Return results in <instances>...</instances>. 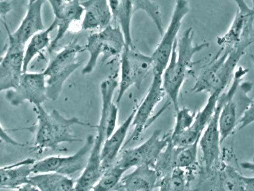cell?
Here are the masks:
<instances>
[{"label":"cell","instance_id":"29","mask_svg":"<svg viewBox=\"0 0 254 191\" xmlns=\"http://www.w3.org/2000/svg\"><path fill=\"white\" fill-rule=\"evenodd\" d=\"M131 2L134 12L138 10L144 12L153 21L161 36L165 30L159 5L152 0H131Z\"/></svg>","mask_w":254,"mask_h":191},{"label":"cell","instance_id":"17","mask_svg":"<svg viewBox=\"0 0 254 191\" xmlns=\"http://www.w3.org/2000/svg\"><path fill=\"white\" fill-rule=\"evenodd\" d=\"M230 151L228 149L222 151L219 161L206 173L211 178L210 190L245 191V176L229 163V158L233 155Z\"/></svg>","mask_w":254,"mask_h":191},{"label":"cell","instance_id":"1","mask_svg":"<svg viewBox=\"0 0 254 191\" xmlns=\"http://www.w3.org/2000/svg\"><path fill=\"white\" fill-rule=\"evenodd\" d=\"M254 42V37L243 39L234 45L220 47L201 69L192 87L195 93H222L232 79L238 62Z\"/></svg>","mask_w":254,"mask_h":191},{"label":"cell","instance_id":"26","mask_svg":"<svg viewBox=\"0 0 254 191\" xmlns=\"http://www.w3.org/2000/svg\"><path fill=\"white\" fill-rule=\"evenodd\" d=\"M112 12L113 19L121 28L126 45L133 47L131 25L133 11L131 0H108Z\"/></svg>","mask_w":254,"mask_h":191},{"label":"cell","instance_id":"42","mask_svg":"<svg viewBox=\"0 0 254 191\" xmlns=\"http://www.w3.org/2000/svg\"><path fill=\"white\" fill-rule=\"evenodd\" d=\"M252 8L254 9V0H252Z\"/></svg>","mask_w":254,"mask_h":191},{"label":"cell","instance_id":"16","mask_svg":"<svg viewBox=\"0 0 254 191\" xmlns=\"http://www.w3.org/2000/svg\"><path fill=\"white\" fill-rule=\"evenodd\" d=\"M237 10L230 27L223 35L217 37L220 47L234 45L243 39L254 36V10L245 0H233Z\"/></svg>","mask_w":254,"mask_h":191},{"label":"cell","instance_id":"36","mask_svg":"<svg viewBox=\"0 0 254 191\" xmlns=\"http://www.w3.org/2000/svg\"><path fill=\"white\" fill-rule=\"evenodd\" d=\"M12 9L11 3L8 0H0V15L1 18L5 19L7 15Z\"/></svg>","mask_w":254,"mask_h":191},{"label":"cell","instance_id":"34","mask_svg":"<svg viewBox=\"0 0 254 191\" xmlns=\"http://www.w3.org/2000/svg\"><path fill=\"white\" fill-rule=\"evenodd\" d=\"M253 122H254V98H253L249 108L241 119L238 125V130H242Z\"/></svg>","mask_w":254,"mask_h":191},{"label":"cell","instance_id":"23","mask_svg":"<svg viewBox=\"0 0 254 191\" xmlns=\"http://www.w3.org/2000/svg\"><path fill=\"white\" fill-rule=\"evenodd\" d=\"M36 160L28 158L9 164L0 169V188L19 190L29 183L32 174V166Z\"/></svg>","mask_w":254,"mask_h":191},{"label":"cell","instance_id":"24","mask_svg":"<svg viewBox=\"0 0 254 191\" xmlns=\"http://www.w3.org/2000/svg\"><path fill=\"white\" fill-rule=\"evenodd\" d=\"M83 14V7L79 0H72L66 2L61 15L57 18H54L57 20V31L48 48L50 53L55 50L71 25L82 20Z\"/></svg>","mask_w":254,"mask_h":191},{"label":"cell","instance_id":"32","mask_svg":"<svg viewBox=\"0 0 254 191\" xmlns=\"http://www.w3.org/2000/svg\"><path fill=\"white\" fill-rule=\"evenodd\" d=\"M176 118L174 126L170 138H174L182 133L191 125L196 113L192 112L186 107L179 108L176 111Z\"/></svg>","mask_w":254,"mask_h":191},{"label":"cell","instance_id":"10","mask_svg":"<svg viewBox=\"0 0 254 191\" xmlns=\"http://www.w3.org/2000/svg\"><path fill=\"white\" fill-rule=\"evenodd\" d=\"M94 137L88 135L84 144L75 153L68 156H50L36 161L32 174L57 172L69 176L85 168L90 156Z\"/></svg>","mask_w":254,"mask_h":191},{"label":"cell","instance_id":"8","mask_svg":"<svg viewBox=\"0 0 254 191\" xmlns=\"http://www.w3.org/2000/svg\"><path fill=\"white\" fill-rule=\"evenodd\" d=\"M190 11L188 0H176L168 25L161 36L159 43L151 55L153 62V72L163 75L177 40V37L183 20Z\"/></svg>","mask_w":254,"mask_h":191},{"label":"cell","instance_id":"18","mask_svg":"<svg viewBox=\"0 0 254 191\" xmlns=\"http://www.w3.org/2000/svg\"><path fill=\"white\" fill-rule=\"evenodd\" d=\"M221 94L216 92L209 95L204 106L196 113L190 127L180 135L170 138L171 142L175 147H185L199 139L214 113L219 96Z\"/></svg>","mask_w":254,"mask_h":191},{"label":"cell","instance_id":"40","mask_svg":"<svg viewBox=\"0 0 254 191\" xmlns=\"http://www.w3.org/2000/svg\"><path fill=\"white\" fill-rule=\"evenodd\" d=\"M250 58L254 65V53L250 55Z\"/></svg>","mask_w":254,"mask_h":191},{"label":"cell","instance_id":"2","mask_svg":"<svg viewBox=\"0 0 254 191\" xmlns=\"http://www.w3.org/2000/svg\"><path fill=\"white\" fill-rule=\"evenodd\" d=\"M194 31L189 27L184 30L173 47L169 62L162 75V84L170 102L175 111L179 106V96L181 89L194 62L192 60L198 52L207 48L208 42L195 44Z\"/></svg>","mask_w":254,"mask_h":191},{"label":"cell","instance_id":"7","mask_svg":"<svg viewBox=\"0 0 254 191\" xmlns=\"http://www.w3.org/2000/svg\"><path fill=\"white\" fill-rule=\"evenodd\" d=\"M125 45L123 33L118 25L110 24L104 29L92 33L88 37L84 46L85 51L88 53L89 58L82 69V74L91 73L100 56L103 61L120 56Z\"/></svg>","mask_w":254,"mask_h":191},{"label":"cell","instance_id":"37","mask_svg":"<svg viewBox=\"0 0 254 191\" xmlns=\"http://www.w3.org/2000/svg\"><path fill=\"white\" fill-rule=\"evenodd\" d=\"M0 136H1V139L3 140V141L6 142L7 143H9L12 145H14L15 146H24L25 145L24 144H22L21 143H19L17 142L16 141L14 140L13 139L11 138L9 136V135H8V133H6V131L2 127V125H1L0 126Z\"/></svg>","mask_w":254,"mask_h":191},{"label":"cell","instance_id":"20","mask_svg":"<svg viewBox=\"0 0 254 191\" xmlns=\"http://www.w3.org/2000/svg\"><path fill=\"white\" fill-rule=\"evenodd\" d=\"M46 0H36L28 4L26 12L18 27L11 36L17 41L26 45L36 33L45 28L42 18V9Z\"/></svg>","mask_w":254,"mask_h":191},{"label":"cell","instance_id":"11","mask_svg":"<svg viewBox=\"0 0 254 191\" xmlns=\"http://www.w3.org/2000/svg\"><path fill=\"white\" fill-rule=\"evenodd\" d=\"M161 135V130H154L143 143L125 150L115 163L127 170L144 164L154 167L159 155L170 141V135Z\"/></svg>","mask_w":254,"mask_h":191},{"label":"cell","instance_id":"30","mask_svg":"<svg viewBox=\"0 0 254 191\" xmlns=\"http://www.w3.org/2000/svg\"><path fill=\"white\" fill-rule=\"evenodd\" d=\"M199 140L183 147H175L174 164L175 167L186 169L194 165L197 161Z\"/></svg>","mask_w":254,"mask_h":191},{"label":"cell","instance_id":"3","mask_svg":"<svg viewBox=\"0 0 254 191\" xmlns=\"http://www.w3.org/2000/svg\"><path fill=\"white\" fill-rule=\"evenodd\" d=\"M33 110L37 118V128L33 152L42 153L46 149L56 150L64 143L81 141L71 131L75 125L96 127L81 121L76 117L67 118L56 109L48 112L42 105H35Z\"/></svg>","mask_w":254,"mask_h":191},{"label":"cell","instance_id":"4","mask_svg":"<svg viewBox=\"0 0 254 191\" xmlns=\"http://www.w3.org/2000/svg\"><path fill=\"white\" fill-rule=\"evenodd\" d=\"M119 82L114 77H110L103 81L100 85L101 98L100 116L96 126L97 133L87 165L75 183V191L92 190L97 182L102 171L101 167L100 154L106 136L107 119L116 90Z\"/></svg>","mask_w":254,"mask_h":191},{"label":"cell","instance_id":"43","mask_svg":"<svg viewBox=\"0 0 254 191\" xmlns=\"http://www.w3.org/2000/svg\"><path fill=\"white\" fill-rule=\"evenodd\" d=\"M66 2H70L71 1H72V0H64Z\"/></svg>","mask_w":254,"mask_h":191},{"label":"cell","instance_id":"41","mask_svg":"<svg viewBox=\"0 0 254 191\" xmlns=\"http://www.w3.org/2000/svg\"><path fill=\"white\" fill-rule=\"evenodd\" d=\"M36 0H28V4H30L35 1Z\"/></svg>","mask_w":254,"mask_h":191},{"label":"cell","instance_id":"19","mask_svg":"<svg viewBox=\"0 0 254 191\" xmlns=\"http://www.w3.org/2000/svg\"><path fill=\"white\" fill-rule=\"evenodd\" d=\"M83 7L81 28L85 30H101L113 19L108 0H85L81 1Z\"/></svg>","mask_w":254,"mask_h":191},{"label":"cell","instance_id":"28","mask_svg":"<svg viewBox=\"0 0 254 191\" xmlns=\"http://www.w3.org/2000/svg\"><path fill=\"white\" fill-rule=\"evenodd\" d=\"M126 171L125 168L114 164L103 172L92 190L103 191L115 189Z\"/></svg>","mask_w":254,"mask_h":191},{"label":"cell","instance_id":"6","mask_svg":"<svg viewBox=\"0 0 254 191\" xmlns=\"http://www.w3.org/2000/svg\"><path fill=\"white\" fill-rule=\"evenodd\" d=\"M85 51L74 40L57 53L43 72L46 77L48 98L53 101L58 99L64 85L70 76L81 66L82 61L77 60L79 53Z\"/></svg>","mask_w":254,"mask_h":191},{"label":"cell","instance_id":"39","mask_svg":"<svg viewBox=\"0 0 254 191\" xmlns=\"http://www.w3.org/2000/svg\"><path fill=\"white\" fill-rule=\"evenodd\" d=\"M240 166L243 169L254 173V157L251 161H245L241 163Z\"/></svg>","mask_w":254,"mask_h":191},{"label":"cell","instance_id":"27","mask_svg":"<svg viewBox=\"0 0 254 191\" xmlns=\"http://www.w3.org/2000/svg\"><path fill=\"white\" fill-rule=\"evenodd\" d=\"M57 27V20L54 18L48 28L32 36L25 45L24 57L23 71H27L33 59L45 48L49 47L51 40L50 33Z\"/></svg>","mask_w":254,"mask_h":191},{"label":"cell","instance_id":"12","mask_svg":"<svg viewBox=\"0 0 254 191\" xmlns=\"http://www.w3.org/2000/svg\"><path fill=\"white\" fill-rule=\"evenodd\" d=\"M5 97L13 106H19L25 101L33 106L42 105L48 99L43 72H24L17 87L5 91Z\"/></svg>","mask_w":254,"mask_h":191},{"label":"cell","instance_id":"25","mask_svg":"<svg viewBox=\"0 0 254 191\" xmlns=\"http://www.w3.org/2000/svg\"><path fill=\"white\" fill-rule=\"evenodd\" d=\"M29 178V183L38 191H74L75 183L72 179L57 172L33 174Z\"/></svg>","mask_w":254,"mask_h":191},{"label":"cell","instance_id":"15","mask_svg":"<svg viewBox=\"0 0 254 191\" xmlns=\"http://www.w3.org/2000/svg\"><path fill=\"white\" fill-rule=\"evenodd\" d=\"M225 99L223 92L219 96L214 113L200 136L199 146L202 153V160L206 173L219 161L221 155L219 116Z\"/></svg>","mask_w":254,"mask_h":191},{"label":"cell","instance_id":"13","mask_svg":"<svg viewBox=\"0 0 254 191\" xmlns=\"http://www.w3.org/2000/svg\"><path fill=\"white\" fill-rule=\"evenodd\" d=\"M4 26L8 35V45L1 57L0 63V92L17 87L24 73L25 45L15 40L10 35L5 21Z\"/></svg>","mask_w":254,"mask_h":191},{"label":"cell","instance_id":"5","mask_svg":"<svg viewBox=\"0 0 254 191\" xmlns=\"http://www.w3.org/2000/svg\"><path fill=\"white\" fill-rule=\"evenodd\" d=\"M248 72L247 69L240 67L234 73L229 88L224 91L225 99L219 116L221 144L238 126L252 101L249 94L252 90L253 83L243 81Z\"/></svg>","mask_w":254,"mask_h":191},{"label":"cell","instance_id":"22","mask_svg":"<svg viewBox=\"0 0 254 191\" xmlns=\"http://www.w3.org/2000/svg\"><path fill=\"white\" fill-rule=\"evenodd\" d=\"M135 169L123 177L116 189L127 191H152L158 186L159 179L155 168L144 164L135 167Z\"/></svg>","mask_w":254,"mask_h":191},{"label":"cell","instance_id":"38","mask_svg":"<svg viewBox=\"0 0 254 191\" xmlns=\"http://www.w3.org/2000/svg\"><path fill=\"white\" fill-rule=\"evenodd\" d=\"M245 191H254V177H244Z\"/></svg>","mask_w":254,"mask_h":191},{"label":"cell","instance_id":"21","mask_svg":"<svg viewBox=\"0 0 254 191\" xmlns=\"http://www.w3.org/2000/svg\"><path fill=\"white\" fill-rule=\"evenodd\" d=\"M136 109H133L121 125L107 138L103 145L100 154L101 167L102 172L112 166L122 150L124 142L131 127Z\"/></svg>","mask_w":254,"mask_h":191},{"label":"cell","instance_id":"35","mask_svg":"<svg viewBox=\"0 0 254 191\" xmlns=\"http://www.w3.org/2000/svg\"><path fill=\"white\" fill-rule=\"evenodd\" d=\"M50 4L55 18L58 17L62 13L66 2L64 0H47Z\"/></svg>","mask_w":254,"mask_h":191},{"label":"cell","instance_id":"9","mask_svg":"<svg viewBox=\"0 0 254 191\" xmlns=\"http://www.w3.org/2000/svg\"><path fill=\"white\" fill-rule=\"evenodd\" d=\"M120 78L116 103L118 104L132 85L139 84L151 69L153 62L150 56L125 45L121 55Z\"/></svg>","mask_w":254,"mask_h":191},{"label":"cell","instance_id":"14","mask_svg":"<svg viewBox=\"0 0 254 191\" xmlns=\"http://www.w3.org/2000/svg\"><path fill=\"white\" fill-rule=\"evenodd\" d=\"M153 74L148 90L141 103L136 109L131 125L133 127L132 133L123 147L139 139L146 127L155 108L166 95L162 84V74L154 72H153Z\"/></svg>","mask_w":254,"mask_h":191},{"label":"cell","instance_id":"33","mask_svg":"<svg viewBox=\"0 0 254 191\" xmlns=\"http://www.w3.org/2000/svg\"><path fill=\"white\" fill-rule=\"evenodd\" d=\"M117 104L113 101L109 110L106 124L107 138L110 137L116 129L119 112Z\"/></svg>","mask_w":254,"mask_h":191},{"label":"cell","instance_id":"31","mask_svg":"<svg viewBox=\"0 0 254 191\" xmlns=\"http://www.w3.org/2000/svg\"><path fill=\"white\" fill-rule=\"evenodd\" d=\"M186 184L184 169L175 167L168 176L159 180L157 187L161 190L183 191Z\"/></svg>","mask_w":254,"mask_h":191}]
</instances>
